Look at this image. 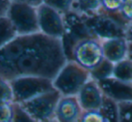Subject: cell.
I'll return each instance as SVG.
<instances>
[{
    "mask_svg": "<svg viewBox=\"0 0 132 122\" xmlns=\"http://www.w3.org/2000/svg\"><path fill=\"white\" fill-rule=\"evenodd\" d=\"M82 17L92 36L100 41L125 37L128 24L122 20L119 14L110 15L100 10L92 15H82Z\"/></svg>",
    "mask_w": 132,
    "mask_h": 122,
    "instance_id": "7a4b0ae2",
    "label": "cell"
},
{
    "mask_svg": "<svg viewBox=\"0 0 132 122\" xmlns=\"http://www.w3.org/2000/svg\"><path fill=\"white\" fill-rule=\"evenodd\" d=\"M13 122H37L19 104L14 103Z\"/></svg>",
    "mask_w": 132,
    "mask_h": 122,
    "instance_id": "603a6c76",
    "label": "cell"
},
{
    "mask_svg": "<svg viewBox=\"0 0 132 122\" xmlns=\"http://www.w3.org/2000/svg\"><path fill=\"white\" fill-rule=\"evenodd\" d=\"M104 58L113 64L128 58V42L125 37L101 41Z\"/></svg>",
    "mask_w": 132,
    "mask_h": 122,
    "instance_id": "5bb4252c",
    "label": "cell"
},
{
    "mask_svg": "<svg viewBox=\"0 0 132 122\" xmlns=\"http://www.w3.org/2000/svg\"><path fill=\"white\" fill-rule=\"evenodd\" d=\"M82 112L76 96H61L54 111V119L58 122H78Z\"/></svg>",
    "mask_w": 132,
    "mask_h": 122,
    "instance_id": "7c38bea8",
    "label": "cell"
},
{
    "mask_svg": "<svg viewBox=\"0 0 132 122\" xmlns=\"http://www.w3.org/2000/svg\"><path fill=\"white\" fill-rule=\"evenodd\" d=\"M112 77L127 83H132V62L128 58L114 64Z\"/></svg>",
    "mask_w": 132,
    "mask_h": 122,
    "instance_id": "9a60e30c",
    "label": "cell"
},
{
    "mask_svg": "<svg viewBox=\"0 0 132 122\" xmlns=\"http://www.w3.org/2000/svg\"><path fill=\"white\" fill-rule=\"evenodd\" d=\"M119 15L127 24L132 22V0H124Z\"/></svg>",
    "mask_w": 132,
    "mask_h": 122,
    "instance_id": "d4e9b609",
    "label": "cell"
},
{
    "mask_svg": "<svg viewBox=\"0 0 132 122\" xmlns=\"http://www.w3.org/2000/svg\"><path fill=\"white\" fill-rule=\"evenodd\" d=\"M39 32L52 38L61 39L64 33L63 15L45 4L37 6Z\"/></svg>",
    "mask_w": 132,
    "mask_h": 122,
    "instance_id": "9c48e42d",
    "label": "cell"
},
{
    "mask_svg": "<svg viewBox=\"0 0 132 122\" xmlns=\"http://www.w3.org/2000/svg\"><path fill=\"white\" fill-rule=\"evenodd\" d=\"M17 35L7 17H0V49L11 42Z\"/></svg>",
    "mask_w": 132,
    "mask_h": 122,
    "instance_id": "e0dca14e",
    "label": "cell"
},
{
    "mask_svg": "<svg viewBox=\"0 0 132 122\" xmlns=\"http://www.w3.org/2000/svg\"><path fill=\"white\" fill-rule=\"evenodd\" d=\"M125 38L128 43H132V22L128 23L126 26L125 32Z\"/></svg>",
    "mask_w": 132,
    "mask_h": 122,
    "instance_id": "4316f807",
    "label": "cell"
},
{
    "mask_svg": "<svg viewBox=\"0 0 132 122\" xmlns=\"http://www.w3.org/2000/svg\"><path fill=\"white\" fill-rule=\"evenodd\" d=\"M79 122H119L118 103L105 97L99 109L84 110Z\"/></svg>",
    "mask_w": 132,
    "mask_h": 122,
    "instance_id": "4fadbf2b",
    "label": "cell"
},
{
    "mask_svg": "<svg viewBox=\"0 0 132 122\" xmlns=\"http://www.w3.org/2000/svg\"><path fill=\"white\" fill-rule=\"evenodd\" d=\"M62 15L64 22V33L60 40L66 60L72 61V50L76 44L81 41L92 38L93 36L85 24L82 15L72 10L63 14Z\"/></svg>",
    "mask_w": 132,
    "mask_h": 122,
    "instance_id": "277c9868",
    "label": "cell"
},
{
    "mask_svg": "<svg viewBox=\"0 0 132 122\" xmlns=\"http://www.w3.org/2000/svg\"><path fill=\"white\" fill-rule=\"evenodd\" d=\"M105 97L113 101L119 102L132 100V83L121 82L114 77L97 82Z\"/></svg>",
    "mask_w": 132,
    "mask_h": 122,
    "instance_id": "30bf717a",
    "label": "cell"
},
{
    "mask_svg": "<svg viewBox=\"0 0 132 122\" xmlns=\"http://www.w3.org/2000/svg\"><path fill=\"white\" fill-rule=\"evenodd\" d=\"M6 17L13 25L17 35H32L39 32L36 6L12 1Z\"/></svg>",
    "mask_w": 132,
    "mask_h": 122,
    "instance_id": "8992f818",
    "label": "cell"
},
{
    "mask_svg": "<svg viewBox=\"0 0 132 122\" xmlns=\"http://www.w3.org/2000/svg\"><path fill=\"white\" fill-rule=\"evenodd\" d=\"M66 62L60 39L40 32L16 35L0 49V75L8 80L21 76L53 80Z\"/></svg>",
    "mask_w": 132,
    "mask_h": 122,
    "instance_id": "6da1fadb",
    "label": "cell"
},
{
    "mask_svg": "<svg viewBox=\"0 0 132 122\" xmlns=\"http://www.w3.org/2000/svg\"><path fill=\"white\" fill-rule=\"evenodd\" d=\"M14 103L13 91L10 80L0 75V105Z\"/></svg>",
    "mask_w": 132,
    "mask_h": 122,
    "instance_id": "d6986e66",
    "label": "cell"
},
{
    "mask_svg": "<svg viewBox=\"0 0 132 122\" xmlns=\"http://www.w3.org/2000/svg\"><path fill=\"white\" fill-rule=\"evenodd\" d=\"M104 59L101 41L94 37L81 41L72 50V61L89 71L95 69Z\"/></svg>",
    "mask_w": 132,
    "mask_h": 122,
    "instance_id": "ba28073f",
    "label": "cell"
},
{
    "mask_svg": "<svg viewBox=\"0 0 132 122\" xmlns=\"http://www.w3.org/2000/svg\"><path fill=\"white\" fill-rule=\"evenodd\" d=\"M90 79V71L73 61H67L53 79V85L62 96H76Z\"/></svg>",
    "mask_w": 132,
    "mask_h": 122,
    "instance_id": "3957f363",
    "label": "cell"
},
{
    "mask_svg": "<svg viewBox=\"0 0 132 122\" xmlns=\"http://www.w3.org/2000/svg\"><path fill=\"white\" fill-rule=\"evenodd\" d=\"M119 122H132V100L118 103Z\"/></svg>",
    "mask_w": 132,
    "mask_h": 122,
    "instance_id": "7402d4cb",
    "label": "cell"
},
{
    "mask_svg": "<svg viewBox=\"0 0 132 122\" xmlns=\"http://www.w3.org/2000/svg\"><path fill=\"white\" fill-rule=\"evenodd\" d=\"M124 0H101V11L110 15L119 14Z\"/></svg>",
    "mask_w": 132,
    "mask_h": 122,
    "instance_id": "44dd1931",
    "label": "cell"
},
{
    "mask_svg": "<svg viewBox=\"0 0 132 122\" xmlns=\"http://www.w3.org/2000/svg\"><path fill=\"white\" fill-rule=\"evenodd\" d=\"M74 0H44V4L54 8L61 14H65L71 11Z\"/></svg>",
    "mask_w": 132,
    "mask_h": 122,
    "instance_id": "ffe728a7",
    "label": "cell"
},
{
    "mask_svg": "<svg viewBox=\"0 0 132 122\" xmlns=\"http://www.w3.org/2000/svg\"><path fill=\"white\" fill-rule=\"evenodd\" d=\"M14 103L0 105V122H13Z\"/></svg>",
    "mask_w": 132,
    "mask_h": 122,
    "instance_id": "cb8c5ba5",
    "label": "cell"
},
{
    "mask_svg": "<svg viewBox=\"0 0 132 122\" xmlns=\"http://www.w3.org/2000/svg\"><path fill=\"white\" fill-rule=\"evenodd\" d=\"M101 9V0H74L72 10L81 15H89Z\"/></svg>",
    "mask_w": 132,
    "mask_h": 122,
    "instance_id": "2e32d148",
    "label": "cell"
},
{
    "mask_svg": "<svg viewBox=\"0 0 132 122\" xmlns=\"http://www.w3.org/2000/svg\"><path fill=\"white\" fill-rule=\"evenodd\" d=\"M78 122H79V121H78Z\"/></svg>",
    "mask_w": 132,
    "mask_h": 122,
    "instance_id": "4dcf8cb0",
    "label": "cell"
},
{
    "mask_svg": "<svg viewBox=\"0 0 132 122\" xmlns=\"http://www.w3.org/2000/svg\"><path fill=\"white\" fill-rule=\"evenodd\" d=\"M45 122H58V121H56L54 118H53V119H50V120H48V121H45Z\"/></svg>",
    "mask_w": 132,
    "mask_h": 122,
    "instance_id": "f546056e",
    "label": "cell"
},
{
    "mask_svg": "<svg viewBox=\"0 0 132 122\" xmlns=\"http://www.w3.org/2000/svg\"><path fill=\"white\" fill-rule=\"evenodd\" d=\"M12 1H15V2H22V3H26V4L32 5L34 6H38L41 4L44 3V0H12Z\"/></svg>",
    "mask_w": 132,
    "mask_h": 122,
    "instance_id": "83f0119b",
    "label": "cell"
},
{
    "mask_svg": "<svg viewBox=\"0 0 132 122\" xmlns=\"http://www.w3.org/2000/svg\"><path fill=\"white\" fill-rule=\"evenodd\" d=\"M113 67L114 64L112 62H109L108 60L104 59L102 61V62H101L95 69H93L92 71H90V78L95 80L96 82H99V80L112 77Z\"/></svg>",
    "mask_w": 132,
    "mask_h": 122,
    "instance_id": "ac0fdd59",
    "label": "cell"
},
{
    "mask_svg": "<svg viewBox=\"0 0 132 122\" xmlns=\"http://www.w3.org/2000/svg\"><path fill=\"white\" fill-rule=\"evenodd\" d=\"M12 0H0V17H6Z\"/></svg>",
    "mask_w": 132,
    "mask_h": 122,
    "instance_id": "484cf974",
    "label": "cell"
},
{
    "mask_svg": "<svg viewBox=\"0 0 132 122\" xmlns=\"http://www.w3.org/2000/svg\"><path fill=\"white\" fill-rule=\"evenodd\" d=\"M76 97L83 111L99 109L105 100V96L98 82L92 78L82 86Z\"/></svg>",
    "mask_w": 132,
    "mask_h": 122,
    "instance_id": "8fae6325",
    "label": "cell"
},
{
    "mask_svg": "<svg viewBox=\"0 0 132 122\" xmlns=\"http://www.w3.org/2000/svg\"><path fill=\"white\" fill-rule=\"evenodd\" d=\"M14 103L22 104L53 90V80L40 76H21L10 80Z\"/></svg>",
    "mask_w": 132,
    "mask_h": 122,
    "instance_id": "5b68a950",
    "label": "cell"
},
{
    "mask_svg": "<svg viewBox=\"0 0 132 122\" xmlns=\"http://www.w3.org/2000/svg\"><path fill=\"white\" fill-rule=\"evenodd\" d=\"M61 96L55 89L19 104L37 122H45L54 118V111Z\"/></svg>",
    "mask_w": 132,
    "mask_h": 122,
    "instance_id": "52a82bcc",
    "label": "cell"
},
{
    "mask_svg": "<svg viewBox=\"0 0 132 122\" xmlns=\"http://www.w3.org/2000/svg\"><path fill=\"white\" fill-rule=\"evenodd\" d=\"M128 59L132 62V43H128Z\"/></svg>",
    "mask_w": 132,
    "mask_h": 122,
    "instance_id": "f1b7e54d",
    "label": "cell"
}]
</instances>
